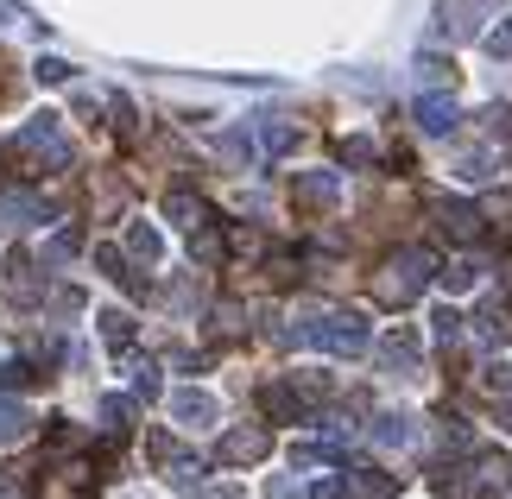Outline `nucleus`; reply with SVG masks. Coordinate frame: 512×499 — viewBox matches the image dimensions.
Returning a JSON list of instances; mask_svg holds the SVG:
<instances>
[{"label":"nucleus","instance_id":"21","mask_svg":"<svg viewBox=\"0 0 512 499\" xmlns=\"http://www.w3.org/2000/svg\"><path fill=\"white\" fill-rule=\"evenodd\" d=\"M487 234H494V241H506V234H512V190H500L494 203H487Z\"/></svg>","mask_w":512,"mask_h":499},{"label":"nucleus","instance_id":"23","mask_svg":"<svg viewBox=\"0 0 512 499\" xmlns=\"http://www.w3.org/2000/svg\"><path fill=\"white\" fill-rule=\"evenodd\" d=\"M38 379H45V373H38L32 361H7V367H0V386H7V392H26V386H38Z\"/></svg>","mask_w":512,"mask_h":499},{"label":"nucleus","instance_id":"15","mask_svg":"<svg viewBox=\"0 0 512 499\" xmlns=\"http://www.w3.org/2000/svg\"><path fill=\"white\" fill-rule=\"evenodd\" d=\"M95 266H102V272L114 278V285H127V291H146V278H140V272H133L127 259H121V247H95Z\"/></svg>","mask_w":512,"mask_h":499},{"label":"nucleus","instance_id":"17","mask_svg":"<svg viewBox=\"0 0 512 499\" xmlns=\"http://www.w3.org/2000/svg\"><path fill=\"white\" fill-rule=\"evenodd\" d=\"M102 342H108V348H127V342H133V310H121V304L102 310Z\"/></svg>","mask_w":512,"mask_h":499},{"label":"nucleus","instance_id":"40","mask_svg":"<svg viewBox=\"0 0 512 499\" xmlns=\"http://www.w3.org/2000/svg\"><path fill=\"white\" fill-rule=\"evenodd\" d=\"M500 424H506V430H512V398H506V405H500Z\"/></svg>","mask_w":512,"mask_h":499},{"label":"nucleus","instance_id":"32","mask_svg":"<svg viewBox=\"0 0 512 499\" xmlns=\"http://www.w3.org/2000/svg\"><path fill=\"white\" fill-rule=\"evenodd\" d=\"M70 253H83V234H76V228H57L51 234V259H70Z\"/></svg>","mask_w":512,"mask_h":499},{"label":"nucleus","instance_id":"37","mask_svg":"<svg viewBox=\"0 0 512 499\" xmlns=\"http://www.w3.org/2000/svg\"><path fill=\"white\" fill-rule=\"evenodd\" d=\"M0 499H26V474H13V468H0Z\"/></svg>","mask_w":512,"mask_h":499},{"label":"nucleus","instance_id":"8","mask_svg":"<svg viewBox=\"0 0 512 499\" xmlns=\"http://www.w3.org/2000/svg\"><path fill=\"white\" fill-rule=\"evenodd\" d=\"M215 417H222V405L209 392H196V386L171 392V424H215Z\"/></svg>","mask_w":512,"mask_h":499},{"label":"nucleus","instance_id":"3","mask_svg":"<svg viewBox=\"0 0 512 499\" xmlns=\"http://www.w3.org/2000/svg\"><path fill=\"white\" fill-rule=\"evenodd\" d=\"M323 392H329V379H317V373H304V379H272V386L260 392V405H266L272 424H304L310 405H317Z\"/></svg>","mask_w":512,"mask_h":499},{"label":"nucleus","instance_id":"19","mask_svg":"<svg viewBox=\"0 0 512 499\" xmlns=\"http://www.w3.org/2000/svg\"><path fill=\"white\" fill-rule=\"evenodd\" d=\"M32 430V417L26 405H13V398H0V443H19V436Z\"/></svg>","mask_w":512,"mask_h":499},{"label":"nucleus","instance_id":"33","mask_svg":"<svg viewBox=\"0 0 512 499\" xmlns=\"http://www.w3.org/2000/svg\"><path fill=\"white\" fill-rule=\"evenodd\" d=\"M456 171L468 177V184H475V177H487V171H494V152H468V158H462Z\"/></svg>","mask_w":512,"mask_h":499},{"label":"nucleus","instance_id":"27","mask_svg":"<svg viewBox=\"0 0 512 499\" xmlns=\"http://www.w3.org/2000/svg\"><path fill=\"white\" fill-rule=\"evenodd\" d=\"M190 234H196V241H190V253L203 259V266H215V259L228 253V241H222V234H203V228H190Z\"/></svg>","mask_w":512,"mask_h":499},{"label":"nucleus","instance_id":"12","mask_svg":"<svg viewBox=\"0 0 512 499\" xmlns=\"http://www.w3.org/2000/svg\"><path fill=\"white\" fill-rule=\"evenodd\" d=\"M165 215H171L177 228H203L209 222V203H203V196H190V190H171L165 196Z\"/></svg>","mask_w":512,"mask_h":499},{"label":"nucleus","instance_id":"16","mask_svg":"<svg viewBox=\"0 0 512 499\" xmlns=\"http://www.w3.org/2000/svg\"><path fill=\"white\" fill-rule=\"evenodd\" d=\"M127 253H133V259H159V253H165V234L152 228V222H133V228H127Z\"/></svg>","mask_w":512,"mask_h":499},{"label":"nucleus","instance_id":"35","mask_svg":"<svg viewBox=\"0 0 512 499\" xmlns=\"http://www.w3.org/2000/svg\"><path fill=\"white\" fill-rule=\"evenodd\" d=\"M487 51H494V57H512V19H500V26L487 32Z\"/></svg>","mask_w":512,"mask_h":499},{"label":"nucleus","instance_id":"26","mask_svg":"<svg viewBox=\"0 0 512 499\" xmlns=\"http://www.w3.org/2000/svg\"><path fill=\"white\" fill-rule=\"evenodd\" d=\"M133 398H159V361H133Z\"/></svg>","mask_w":512,"mask_h":499},{"label":"nucleus","instance_id":"34","mask_svg":"<svg viewBox=\"0 0 512 499\" xmlns=\"http://www.w3.org/2000/svg\"><path fill=\"white\" fill-rule=\"evenodd\" d=\"M342 493H348L342 474H323V481H310V499H342Z\"/></svg>","mask_w":512,"mask_h":499},{"label":"nucleus","instance_id":"11","mask_svg":"<svg viewBox=\"0 0 512 499\" xmlns=\"http://www.w3.org/2000/svg\"><path fill=\"white\" fill-rule=\"evenodd\" d=\"M418 354H424V348H418V335H411V329H392L386 342H380V361H386L392 373H411V367H418Z\"/></svg>","mask_w":512,"mask_h":499},{"label":"nucleus","instance_id":"25","mask_svg":"<svg viewBox=\"0 0 512 499\" xmlns=\"http://www.w3.org/2000/svg\"><path fill=\"white\" fill-rule=\"evenodd\" d=\"M430 335H437L443 348H456V342H462V316H456V310H437V316H430Z\"/></svg>","mask_w":512,"mask_h":499},{"label":"nucleus","instance_id":"7","mask_svg":"<svg viewBox=\"0 0 512 499\" xmlns=\"http://www.w3.org/2000/svg\"><path fill=\"white\" fill-rule=\"evenodd\" d=\"M0 215H13V222H51L57 203H51V196H38V190H13V184H0Z\"/></svg>","mask_w":512,"mask_h":499},{"label":"nucleus","instance_id":"14","mask_svg":"<svg viewBox=\"0 0 512 499\" xmlns=\"http://www.w3.org/2000/svg\"><path fill=\"white\" fill-rule=\"evenodd\" d=\"M133 417H140V411H133V398H102V430L114 436V443H127V436H133Z\"/></svg>","mask_w":512,"mask_h":499},{"label":"nucleus","instance_id":"30","mask_svg":"<svg viewBox=\"0 0 512 499\" xmlns=\"http://www.w3.org/2000/svg\"><path fill=\"white\" fill-rule=\"evenodd\" d=\"M38 83H45V89L70 83V64H64V57H38Z\"/></svg>","mask_w":512,"mask_h":499},{"label":"nucleus","instance_id":"22","mask_svg":"<svg viewBox=\"0 0 512 499\" xmlns=\"http://www.w3.org/2000/svg\"><path fill=\"white\" fill-rule=\"evenodd\" d=\"M171 487L196 493V487H203V462H196V455H177V462H171Z\"/></svg>","mask_w":512,"mask_h":499},{"label":"nucleus","instance_id":"10","mask_svg":"<svg viewBox=\"0 0 512 499\" xmlns=\"http://www.w3.org/2000/svg\"><path fill=\"white\" fill-rule=\"evenodd\" d=\"M475 342L481 348H506L512 342V310L506 304H481L475 310Z\"/></svg>","mask_w":512,"mask_h":499},{"label":"nucleus","instance_id":"28","mask_svg":"<svg viewBox=\"0 0 512 499\" xmlns=\"http://www.w3.org/2000/svg\"><path fill=\"white\" fill-rule=\"evenodd\" d=\"M475 278H481V266H475V259H456V266L443 272V285H449V291H468Z\"/></svg>","mask_w":512,"mask_h":499},{"label":"nucleus","instance_id":"2","mask_svg":"<svg viewBox=\"0 0 512 499\" xmlns=\"http://www.w3.org/2000/svg\"><path fill=\"white\" fill-rule=\"evenodd\" d=\"M298 342L323 348V354H342V361H361L373 335H367V323L354 310H329V316H310V323L298 329Z\"/></svg>","mask_w":512,"mask_h":499},{"label":"nucleus","instance_id":"5","mask_svg":"<svg viewBox=\"0 0 512 499\" xmlns=\"http://www.w3.org/2000/svg\"><path fill=\"white\" fill-rule=\"evenodd\" d=\"M430 215L443 222L449 241H481V209L462 203V196H430Z\"/></svg>","mask_w":512,"mask_h":499},{"label":"nucleus","instance_id":"20","mask_svg":"<svg viewBox=\"0 0 512 499\" xmlns=\"http://www.w3.org/2000/svg\"><path fill=\"white\" fill-rule=\"evenodd\" d=\"M418 83H430V89H449V83H456V64L430 51V57H418Z\"/></svg>","mask_w":512,"mask_h":499},{"label":"nucleus","instance_id":"36","mask_svg":"<svg viewBox=\"0 0 512 499\" xmlns=\"http://www.w3.org/2000/svg\"><path fill=\"white\" fill-rule=\"evenodd\" d=\"M266 499H304V493H298V481H291V474H272V481H266Z\"/></svg>","mask_w":512,"mask_h":499},{"label":"nucleus","instance_id":"31","mask_svg":"<svg viewBox=\"0 0 512 499\" xmlns=\"http://www.w3.org/2000/svg\"><path fill=\"white\" fill-rule=\"evenodd\" d=\"M342 158H348V165H373L380 152H373V139H361V133H354V139H342Z\"/></svg>","mask_w":512,"mask_h":499},{"label":"nucleus","instance_id":"6","mask_svg":"<svg viewBox=\"0 0 512 499\" xmlns=\"http://www.w3.org/2000/svg\"><path fill=\"white\" fill-rule=\"evenodd\" d=\"M411 121H418V133H430V139H449V133H456V121H462V108L449 102V95H418Z\"/></svg>","mask_w":512,"mask_h":499},{"label":"nucleus","instance_id":"39","mask_svg":"<svg viewBox=\"0 0 512 499\" xmlns=\"http://www.w3.org/2000/svg\"><path fill=\"white\" fill-rule=\"evenodd\" d=\"M487 386H494V392H512V367H487Z\"/></svg>","mask_w":512,"mask_h":499},{"label":"nucleus","instance_id":"4","mask_svg":"<svg viewBox=\"0 0 512 499\" xmlns=\"http://www.w3.org/2000/svg\"><path fill=\"white\" fill-rule=\"evenodd\" d=\"M272 455V424H234L222 436V449H215V462L222 468H247V462H266Z\"/></svg>","mask_w":512,"mask_h":499},{"label":"nucleus","instance_id":"9","mask_svg":"<svg viewBox=\"0 0 512 499\" xmlns=\"http://www.w3.org/2000/svg\"><path fill=\"white\" fill-rule=\"evenodd\" d=\"M336 196H342V184H336V171H304L298 177V203L317 215V209H336Z\"/></svg>","mask_w":512,"mask_h":499},{"label":"nucleus","instance_id":"13","mask_svg":"<svg viewBox=\"0 0 512 499\" xmlns=\"http://www.w3.org/2000/svg\"><path fill=\"white\" fill-rule=\"evenodd\" d=\"M373 443L405 449V443H418V430H411V417H405V411H386V417H373Z\"/></svg>","mask_w":512,"mask_h":499},{"label":"nucleus","instance_id":"24","mask_svg":"<svg viewBox=\"0 0 512 499\" xmlns=\"http://www.w3.org/2000/svg\"><path fill=\"white\" fill-rule=\"evenodd\" d=\"M260 146H266V152H291V146H298V127H285V121H260Z\"/></svg>","mask_w":512,"mask_h":499},{"label":"nucleus","instance_id":"1","mask_svg":"<svg viewBox=\"0 0 512 499\" xmlns=\"http://www.w3.org/2000/svg\"><path fill=\"white\" fill-rule=\"evenodd\" d=\"M430 278H437V253L430 247H399L380 272H373V297L399 310V304H411V297H424Z\"/></svg>","mask_w":512,"mask_h":499},{"label":"nucleus","instance_id":"29","mask_svg":"<svg viewBox=\"0 0 512 499\" xmlns=\"http://www.w3.org/2000/svg\"><path fill=\"white\" fill-rule=\"evenodd\" d=\"M76 310H83V291H76V285H57L51 291V316H76Z\"/></svg>","mask_w":512,"mask_h":499},{"label":"nucleus","instance_id":"18","mask_svg":"<svg viewBox=\"0 0 512 499\" xmlns=\"http://www.w3.org/2000/svg\"><path fill=\"white\" fill-rule=\"evenodd\" d=\"M354 493H361V499H399V481L380 474V468H361V474H354Z\"/></svg>","mask_w":512,"mask_h":499},{"label":"nucleus","instance_id":"41","mask_svg":"<svg viewBox=\"0 0 512 499\" xmlns=\"http://www.w3.org/2000/svg\"><path fill=\"white\" fill-rule=\"evenodd\" d=\"M121 499H146V493H121Z\"/></svg>","mask_w":512,"mask_h":499},{"label":"nucleus","instance_id":"38","mask_svg":"<svg viewBox=\"0 0 512 499\" xmlns=\"http://www.w3.org/2000/svg\"><path fill=\"white\" fill-rule=\"evenodd\" d=\"M228 247H234V253H260V234H253V228H234Z\"/></svg>","mask_w":512,"mask_h":499}]
</instances>
